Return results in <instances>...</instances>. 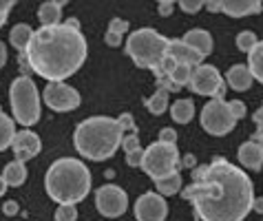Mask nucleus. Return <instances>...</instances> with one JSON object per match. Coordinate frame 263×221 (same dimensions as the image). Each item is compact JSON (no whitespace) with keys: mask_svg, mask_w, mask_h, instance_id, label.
<instances>
[{"mask_svg":"<svg viewBox=\"0 0 263 221\" xmlns=\"http://www.w3.org/2000/svg\"><path fill=\"white\" fill-rule=\"evenodd\" d=\"M237 155H239L241 166H246V168L259 171V168L263 166V146L259 142H254V139H250V142H246V144H241Z\"/></svg>","mask_w":263,"mask_h":221,"instance_id":"16","label":"nucleus"},{"mask_svg":"<svg viewBox=\"0 0 263 221\" xmlns=\"http://www.w3.org/2000/svg\"><path fill=\"white\" fill-rule=\"evenodd\" d=\"M201 221H241L254 206V186L241 168L226 159L193 171V183L181 190Z\"/></svg>","mask_w":263,"mask_h":221,"instance_id":"1","label":"nucleus"},{"mask_svg":"<svg viewBox=\"0 0 263 221\" xmlns=\"http://www.w3.org/2000/svg\"><path fill=\"white\" fill-rule=\"evenodd\" d=\"M45 188L55 204H78L91 193V173L80 159H55L47 171Z\"/></svg>","mask_w":263,"mask_h":221,"instance_id":"4","label":"nucleus"},{"mask_svg":"<svg viewBox=\"0 0 263 221\" xmlns=\"http://www.w3.org/2000/svg\"><path fill=\"white\" fill-rule=\"evenodd\" d=\"M126 31H128V22L122 20V18H113L108 22V29H106V35H104L106 44L108 47H118V44H122V38Z\"/></svg>","mask_w":263,"mask_h":221,"instance_id":"24","label":"nucleus"},{"mask_svg":"<svg viewBox=\"0 0 263 221\" xmlns=\"http://www.w3.org/2000/svg\"><path fill=\"white\" fill-rule=\"evenodd\" d=\"M257 35H254L252 31H241L239 35H237V47L241 49V51H246V53H250V51L257 47Z\"/></svg>","mask_w":263,"mask_h":221,"instance_id":"31","label":"nucleus"},{"mask_svg":"<svg viewBox=\"0 0 263 221\" xmlns=\"http://www.w3.org/2000/svg\"><path fill=\"white\" fill-rule=\"evenodd\" d=\"M193 71H195V66H191V64H179V62H177V66H175V71H173V76L168 78V80H171V84L179 91L181 86L191 84Z\"/></svg>","mask_w":263,"mask_h":221,"instance_id":"28","label":"nucleus"},{"mask_svg":"<svg viewBox=\"0 0 263 221\" xmlns=\"http://www.w3.org/2000/svg\"><path fill=\"white\" fill-rule=\"evenodd\" d=\"M168 56H173L179 64H191V66H199L203 56L199 51H195L191 44H186L184 40H171L168 44Z\"/></svg>","mask_w":263,"mask_h":221,"instance_id":"15","label":"nucleus"},{"mask_svg":"<svg viewBox=\"0 0 263 221\" xmlns=\"http://www.w3.org/2000/svg\"><path fill=\"white\" fill-rule=\"evenodd\" d=\"M157 3H159V5H162V3H168V5H173L175 0H157Z\"/></svg>","mask_w":263,"mask_h":221,"instance_id":"45","label":"nucleus"},{"mask_svg":"<svg viewBox=\"0 0 263 221\" xmlns=\"http://www.w3.org/2000/svg\"><path fill=\"white\" fill-rule=\"evenodd\" d=\"M254 124H257V133H254V142L263 146V106L254 113Z\"/></svg>","mask_w":263,"mask_h":221,"instance_id":"33","label":"nucleus"},{"mask_svg":"<svg viewBox=\"0 0 263 221\" xmlns=\"http://www.w3.org/2000/svg\"><path fill=\"white\" fill-rule=\"evenodd\" d=\"M55 221H78V208H76V204H62V206H58Z\"/></svg>","mask_w":263,"mask_h":221,"instance_id":"30","label":"nucleus"},{"mask_svg":"<svg viewBox=\"0 0 263 221\" xmlns=\"http://www.w3.org/2000/svg\"><path fill=\"white\" fill-rule=\"evenodd\" d=\"M5 20H7V18H0V27H3V25H5Z\"/></svg>","mask_w":263,"mask_h":221,"instance_id":"46","label":"nucleus"},{"mask_svg":"<svg viewBox=\"0 0 263 221\" xmlns=\"http://www.w3.org/2000/svg\"><path fill=\"white\" fill-rule=\"evenodd\" d=\"M144 173L153 177V179H164V177L177 173L179 168V151L175 144H164L155 142L144 151V161H142Z\"/></svg>","mask_w":263,"mask_h":221,"instance_id":"7","label":"nucleus"},{"mask_svg":"<svg viewBox=\"0 0 263 221\" xmlns=\"http://www.w3.org/2000/svg\"><path fill=\"white\" fill-rule=\"evenodd\" d=\"M171 11H173V5H168V3H162V5H159V13H162V16H168Z\"/></svg>","mask_w":263,"mask_h":221,"instance_id":"41","label":"nucleus"},{"mask_svg":"<svg viewBox=\"0 0 263 221\" xmlns=\"http://www.w3.org/2000/svg\"><path fill=\"white\" fill-rule=\"evenodd\" d=\"M248 66H250L254 80H259L263 84V40H259L257 47L248 53Z\"/></svg>","mask_w":263,"mask_h":221,"instance_id":"26","label":"nucleus"},{"mask_svg":"<svg viewBox=\"0 0 263 221\" xmlns=\"http://www.w3.org/2000/svg\"><path fill=\"white\" fill-rule=\"evenodd\" d=\"M55 3H58V5H60V7H64V5H67V3H69V0H55Z\"/></svg>","mask_w":263,"mask_h":221,"instance_id":"44","label":"nucleus"},{"mask_svg":"<svg viewBox=\"0 0 263 221\" xmlns=\"http://www.w3.org/2000/svg\"><path fill=\"white\" fill-rule=\"evenodd\" d=\"M159 142L175 144V142H177V133H175L173 128H162V131H159Z\"/></svg>","mask_w":263,"mask_h":221,"instance_id":"35","label":"nucleus"},{"mask_svg":"<svg viewBox=\"0 0 263 221\" xmlns=\"http://www.w3.org/2000/svg\"><path fill=\"white\" fill-rule=\"evenodd\" d=\"M96 208L100 215H104L108 219L122 217L128 208V197L120 186L106 183V186H100L96 190Z\"/></svg>","mask_w":263,"mask_h":221,"instance_id":"10","label":"nucleus"},{"mask_svg":"<svg viewBox=\"0 0 263 221\" xmlns=\"http://www.w3.org/2000/svg\"><path fill=\"white\" fill-rule=\"evenodd\" d=\"M42 100L55 113H67V110H76L80 106V93L64 82H49L45 86Z\"/></svg>","mask_w":263,"mask_h":221,"instance_id":"11","label":"nucleus"},{"mask_svg":"<svg viewBox=\"0 0 263 221\" xmlns=\"http://www.w3.org/2000/svg\"><path fill=\"white\" fill-rule=\"evenodd\" d=\"M203 5H206V0H179V7L186 13H197Z\"/></svg>","mask_w":263,"mask_h":221,"instance_id":"32","label":"nucleus"},{"mask_svg":"<svg viewBox=\"0 0 263 221\" xmlns=\"http://www.w3.org/2000/svg\"><path fill=\"white\" fill-rule=\"evenodd\" d=\"M120 124L124 126V131H128V133H137V128H135V122H133V117H130V113H124V115H120Z\"/></svg>","mask_w":263,"mask_h":221,"instance_id":"36","label":"nucleus"},{"mask_svg":"<svg viewBox=\"0 0 263 221\" xmlns=\"http://www.w3.org/2000/svg\"><path fill=\"white\" fill-rule=\"evenodd\" d=\"M33 38V29L25 25V22H20V25H16L11 29V33H9V40H11V47L20 51V53H25L27 47H29V42H31Z\"/></svg>","mask_w":263,"mask_h":221,"instance_id":"21","label":"nucleus"},{"mask_svg":"<svg viewBox=\"0 0 263 221\" xmlns=\"http://www.w3.org/2000/svg\"><path fill=\"white\" fill-rule=\"evenodd\" d=\"M13 5H16V0H0V18H7V13Z\"/></svg>","mask_w":263,"mask_h":221,"instance_id":"37","label":"nucleus"},{"mask_svg":"<svg viewBox=\"0 0 263 221\" xmlns=\"http://www.w3.org/2000/svg\"><path fill=\"white\" fill-rule=\"evenodd\" d=\"M168 93H171L168 88H162V86H159L157 91L153 93L148 100H146V108H148L153 115H162L164 110L168 108Z\"/></svg>","mask_w":263,"mask_h":221,"instance_id":"27","label":"nucleus"},{"mask_svg":"<svg viewBox=\"0 0 263 221\" xmlns=\"http://www.w3.org/2000/svg\"><path fill=\"white\" fill-rule=\"evenodd\" d=\"M3 210H5V215H16L18 212V201H5Z\"/></svg>","mask_w":263,"mask_h":221,"instance_id":"38","label":"nucleus"},{"mask_svg":"<svg viewBox=\"0 0 263 221\" xmlns=\"http://www.w3.org/2000/svg\"><path fill=\"white\" fill-rule=\"evenodd\" d=\"M155 186H157L159 195H175V193H179V190H181V175L173 173V175L164 177V179H157Z\"/></svg>","mask_w":263,"mask_h":221,"instance_id":"29","label":"nucleus"},{"mask_svg":"<svg viewBox=\"0 0 263 221\" xmlns=\"http://www.w3.org/2000/svg\"><path fill=\"white\" fill-rule=\"evenodd\" d=\"M9 102H11V110L16 115L18 124L29 128L40 120V95H38V88H35L33 80H29L27 76H20L11 82Z\"/></svg>","mask_w":263,"mask_h":221,"instance_id":"6","label":"nucleus"},{"mask_svg":"<svg viewBox=\"0 0 263 221\" xmlns=\"http://www.w3.org/2000/svg\"><path fill=\"white\" fill-rule=\"evenodd\" d=\"M124 137L126 135H124V126L120 120L98 115L78 124L76 133H73V144L82 157L91 161H104L113 157L115 151L122 146Z\"/></svg>","mask_w":263,"mask_h":221,"instance_id":"3","label":"nucleus"},{"mask_svg":"<svg viewBox=\"0 0 263 221\" xmlns=\"http://www.w3.org/2000/svg\"><path fill=\"white\" fill-rule=\"evenodd\" d=\"M168 44L171 40L155 29H137L126 40V53L137 66L153 71L168 56Z\"/></svg>","mask_w":263,"mask_h":221,"instance_id":"5","label":"nucleus"},{"mask_svg":"<svg viewBox=\"0 0 263 221\" xmlns=\"http://www.w3.org/2000/svg\"><path fill=\"white\" fill-rule=\"evenodd\" d=\"M78 20L69 18L55 27H40L25 51V58L35 76L49 82H62L86 60V38L78 29Z\"/></svg>","mask_w":263,"mask_h":221,"instance_id":"2","label":"nucleus"},{"mask_svg":"<svg viewBox=\"0 0 263 221\" xmlns=\"http://www.w3.org/2000/svg\"><path fill=\"white\" fill-rule=\"evenodd\" d=\"M226 80H228V84L235 88V91L241 93V91H248V88L252 86L254 76H252L250 66L235 64V66H230V71H228V76H226Z\"/></svg>","mask_w":263,"mask_h":221,"instance_id":"17","label":"nucleus"},{"mask_svg":"<svg viewBox=\"0 0 263 221\" xmlns=\"http://www.w3.org/2000/svg\"><path fill=\"white\" fill-rule=\"evenodd\" d=\"M235 124H237V117L230 113L228 102H223L221 98H213L201 108V126L210 135H217V137L228 135L235 128Z\"/></svg>","mask_w":263,"mask_h":221,"instance_id":"8","label":"nucleus"},{"mask_svg":"<svg viewBox=\"0 0 263 221\" xmlns=\"http://www.w3.org/2000/svg\"><path fill=\"white\" fill-rule=\"evenodd\" d=\"M122 149H124V153H126V164H128V166H142V161H144V151H146V149H142L140 137H137L135 133H128V135L124 137Z\"/></svg>","mask_w":263,"mask_h":221,"instance_id":"19","label":"nucleus"},{"mask_svg":"<svg viewBox=\"0 0 263 221\" xmlns=\"http://www.w3.org/2000/svg\"><path fill=\"white\" fill-rule=\"evenodd\" d=\"M11 149H13V155H16L18 161H29V159H33L35 155L40 153L42 142H40V137L35 135V133H31L29 128H25V131L16 133Z\"/></svg>","mask_w":263,"mask_h":221,"instance_id":"13","label":"nucleus"},{"mask_svg":"<svg viewBox=\"0 0 263 221\" xmlns=\"http://www.w3.org/2000/svg\"><path fill=\"white\" fill-rule=\"evenodd\" d=\"M16 126H13V120L9 115H5V110L0 108V153L7 151L13 144V137H16Z\"/></svg>","mask_w":263,"mask_h":221,"instance_id":"23","label":"nucleus"},{"mask_svg":"<svg viewBox=\"0 0 263 221\" xmlns=\"http://www.w3.org/2000/svg\"><path fill=\"white\" fill-rule=\"evenodd\" d=\"M252 208L263 215V199H254V206H252Z\"/></svg>","mask_w":263,"mask_h":221,"instance_id":"43","label":"nucleus"},{"mask_svg":"<svg viewBox=\"0 0 263 221\" xmlns=\"http://www.w3.org/2000/svg\"><path fill=\"white\" fill-rule=\"evenodd\" d=\"M181 40H184L186 44H191L195 51H199L203 58L213 53V35H210L208 31H203V29H193V31H188Z\"/></svg>","mask_w":263,"mask_h":221,"instance_id":"18","label":"nucleus"},{"mask_svg":"<svg viewBox=\"0 0 263 221\" xmlns=\"http://www.w3.org/2000/svg\"><path fill=\"white\" fill-rule=\"evenodd\" d=\"M228 106H230V113L237 117V120H241V117L246 115V104L241 100H232V102H228Z\"/></svg>","mask_w":263,"mask_h":221,"instance_id":"34","label":"nucleus"},{"mask_svg":"<svg viewBox=\"0 0 263 221\" xmlns=\"http://www.w3.org/2000/svg\"><path fill=\"white\" fill-rule=\"evenodd\" d=\"M7 62V47H5V42H0V69L5 66Z\"/></svg>","mask_w":263,"mask_h":221,"instance_id":"40","label":"nucleus"},{"mask_svg":"<svg viewBox=\"0 0 263 221\" xmlns=\"http://www.w3.org/2000/svg\"><path fill=\"white\" fill-rule=\"evenodd\" d=\"M188 86H191L197 95H208V98H221V100L226 95V86H223L221 73H219L215 66H210V64L195 66L191 84H188Z\"/></svg>","mask_w":263,"mask_h":221,"instance_id":"9","label":"nucleus"},{"mask_svg":"<svg viewBox=\"0 0 263 221\" xmlns=\"http://www.w3.org/2000/svg\"><path fill=\"white\" fill-rule=\"evenodd\" d=\"M166 215H168V206L164 195L159 193H144L135 201L137 221H164Z\"/></svg>","mask_w":263,"mask_h":221,"instance_id":"12","label":"nucleus"},{"mask_svg":"<svg viewBox=\"0 0 263 221\" xmlns=\"http://www.w3.org/2000/svg\"><path fill=\"white\" fill-rule=\"evenodd\" d=\"M171 115L177 124H188L195 115V102L193 100H177L171 106Z\"/></svg>","mask_w":263,"mask_h":221,"instance_id":"25","label":"nucleus"},{"mask_svg":"<svg viewBox=\"0 0 263 221\" xmlns=\"http://www.w3.org/2000/svg\"><path fill=\"white\" fill-rule=\"evenodd\" d=\"M206 9L208 11H221V0H206Z\"/></svg>","mask_w":263,"mask_h":221,"instance_id":"39","label":"nucleus"},{"mask_svg":"<svg viewBox=\"0 0 263 221\" xmlns=\"http://www.w3.org/2000/svg\"><path fill=\"white\" fill-rule=\"evenodd\" d=\"M263 7V0H221V11L230 18H243L259 13Z\"/></svg>","mask_w":263,"mask_h":221,"instance_id":"14","label":"nucleus"},{"mask_svg":"<svg viewBox=\"0 0 263 221\" xmlns=\"http://www.w3.org/2000/svg\"><path fill=\"white\" fill-rule=\"evenodd\" d=\"M7 188H9V183H7V181H5V177L0 175V197H3V195L7 193Z\"/></svg>","mask_w":263,"mask_h":221,"instance_id":"42","label":"nucleus"},{"mask_svg":"<svg viewBox=\"0 0 263 221\" xmlns=\"http://www.w3.org/2000/svg\"><path fill=\"white\" fill-rule=\"evenodd\" d=\"M38 18H40V22H42V27H55V25H60L62 7L58 5L55 0H47V3L40 5Z\"/></svg>","mask_w":263,"mask_h":221,"instance_id":"20","label":"nucleus"},{"mask_svg":"<svg viewBox=\"0 0 263 221\" xmlns=\"http://www.w3.org/2000/svg\"><path fill=\"white\" fill-rule=\"evenodd\" d=\"M3 177H5V181L9 183L11 188L23 186L25 179H27V168H25V161H18V159L9 161V164H7V166L3 168Z\"/></svg>","mask_w":263,"mask_h":221,"instance_id":"22","label":"nucleus"}]
</instances>
